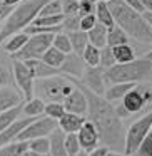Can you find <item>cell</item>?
Listing matches in <instances>:
<instances>
[{
    "label": "cell",
    "instance_id": "obj_11",
    "mask_svg": "<svg viewBox=\"0 0 152 156\" xmlns=\"http://www.w3.org/2000/svg\"><path fill=\"white\" fill-rule=\"evenodd\" d=\"M89 91H92L97 96L105 94V79H104V69L102 67H87L82 76V79H79Z\"/></svg>",
    "mask_w": 152,
    "mask_h": 156
},
{
    "label": "cell",
    "instance_id": "obj_55",
    "mask_svg": "<svg viewBox=\"0 0 152 156\" xmlns=\"http://www.w3.org/2000/svg\"><path fill=\"white\" fill-rule=\"evenodd\" d=\"M2 25H4V24H0V30H2Z\"/></svg>",
    "mask_w": 152,
    "mask_h": 156
},
{
    "label": "cell",
    "instance_id": "obj_14",
    "mask_svg": "<svg viewBox=\"0 0 152 156\" xmlns=\"http://www.w3.org/2000/svg\"><path fill=\"white\" fill-rule=\"evenodd\" d=\"M85 69H87V64L84 62L82 55L72 52V54L65 55V61H64V64H62V67H60V72H62V76H67V77L82 79Z\"/></svg>",
    "mask_w": 152,
    "mask_h": 156
},
{
    "label": "cell",
    "instance_id": "obj_20",
    "mask_svg": "<svg viewBox=\"0 0 152 156\" xmlns=\"http://www.w3.org/2000/svg\"><path fill=\"white\" fill-rule=\"evenodd\" d=\"M50 156H69L65 149V133L57 128L50 136Z\"/></svg>",
    "mask_w": 152,
    "mask_h": 156
},
{
    "label": "cell",
    "instance_id": "obj_10",
    "mask_svg": "<svg viewBox=\"0 0 152 156\" xmlns=\"http://www.w3.org/2000/svg\"><path fill=\"white\" fill-rule=\"evenodd\" d=\"M120 102L124 104V108L127 109L130 114L132 112H137V111H142V109L147 108L152 102V87L147 84L135 86Z\"/></svg>",
    "mask_w": 152,
    "mask_h": 156
},
{
    "label": "cell",
    "instance_id": "obj_39",
    "mask_svg": "<svg viewBox=\"0 0 152 156\" xmlns=\"http://www.w3.org/2000/svg\"><path fill=\"white\" fill-rule=\"evenodd\" d=\"M62 30H64L65 34L80 30V17H79V15H75V17H65L64 24H62Z\"/></svg>",
    "mask_w": 152,
    "mask_h": 156
},
{
    "label": "cell",
    "instance_id": "obj_47",
    "mask_svg": "<svg viewBox=\"0 0 152 156\" xmlns=\"http://www.w3.org/2000/svg\"><path fill=\"white\" fill-rule=\"evenodd\" d=\"M114 108H115V112H117V116H119V118H120V119L127 118V116L130 114V112H129L127 109L124 108V104H122V102H119V104H115Z\"/></svg>",
    "mask_w": 152,
    "mask_h": 156
},
{
    "label": "cell",
    "instance_id": "obj_33",
    "mask_svg": "<svg viewBox=\"0 0 152 156\" xmlns=\"http://www.w3.org/2000/svg\"><path fill=\"white\" fill-rule=\"evenodd\" d=\"M54 45L55 49H59L60 52H64L65 55L67 54H72L74 52V49H72V44H70V39H69V35L65 34V32H59V34H55L54 37Z\"/></svg>",
    "mask_w": 152,
    "mask_h": 156
},
{
    "label": "cell",
    "instance_id": "obj_35",
    "mask_svg": "<svg viewBox=\"0 0 152 156\" xmlns=\"http://www.w3.org/2000/svg\"><path fill=\"white\" fill-rule=\"evenodd\" d=\"M54 15H64V9H62L60 0H52L50 4H47L42 9L39 17H54Z\"/></svg>",
    "mask_w": 152,
    "mask_h": 156
},
{
    "label": "cell",
    "instance_id": "obj_52",
    "mask_svg": "<svg viewBox=\"0 0 152 156\" xmlns=\"http://www.w3.org/2000/svg\"><path fill=\"white\" fill-rule=\"evenodd\" d=\"M107 156H127L125 153H119V151H110Z\"/></svg>",
    "mask_w": 152,
    "mask_h": 156
},
{
    "label": "cell",
    "instance_id": "obj_13",
    "mask_svg": "<svg viewBox=\"0 0 152 156\" xmlns=\"http://www.w3.org/2000/svg\"><path fill=\"white\" fill-rule=\"evenodd\" d=\"M77 136H79V143H80L82 151H85V153H90V151H94L97 146H100V136H99V131L89 119L80 128V131L77 133Z\"/></svg>",
    "mask_w": 152,
    "mask_h": 156
},
{
    "label": "cell",
    "instance_id": "obj_26",
    "mask_svg": "<svg viewBox=\"0 0 152 156\" xmlns=\"http://www.w3.org/2000/svg\"><path fill=\"white\" fill-rule=\"evenodd\" d=\"M24 114L25 118H40L42 114H45V102L39 98L27 101L24 104Z\"/></svg>",
    "mask_w": 152,
    "mask_h": 156
},
{
    "label": "cell",
    "instance_id": "obj_54",
    "mask_svg": "<svg viewBox=\"0 0 152 156\" xmlns=\"http://www.w3.org/2000/svg\"><path fill=\"white\" fill-rule=\"evenodd\" d=\"M77 156H89V153H85V151H80Z\"/></svg>",
    "mask_w": 152,
    "mask_h": 156
},
{
    "label": "cell",
    "instance_id": "obj_48",
    "mask_svg": "<svg viewBox=\"0 0 152 156\" xmlns=\"http://www.w3.org/2000/svg\"><path fill=\"white\" fill-rule=\"evenodd\" d=\"M139 2L145 9V12H152V0H139Z\"/></svg>",
    "mask_w": 152,
    "mask_h": 156
},
{
    "label": "cell",
    "instance_id": "obj_57",
    "mask_svg": "<svg viewBox=\"0 0 152 156\" xmlns=\"http://www.w3.org/2000/svg\"><path fill=\"white\" fill-rule=\"evenodd\" d=\"M0 2H2V0H0Z\"/></svg>",
    "mask_w": 152,
    "mask_h": 156
},
{
    "label": "cell",
    "instance_id": "obj_16",
    "mask_svg": "<svg viewBox=\"0 0 152 156\" xmlns=\"http://www.w3.org/2000/svg\"><path fill=\"white\" fill-rule=\"evenodd\" d=\"M20 104H24V96H22V92H17L10 86L0 87V112L14 109Z\"/></svg>",
    "mask_w": 152,
    "mask_h": 156
},
{
    "label": "cell",
    "instance_id": "obj_6",
    "mask_svg": "<svg viewBox=\"0 0 152 156\" xmlns=\"http://www.w3.org/2000/svg\"><path fill=\"white\" fill-rule=\"evenodd\" d=\"M152 129V109L144 114L140 119L134 121L127 129V134H125V149L124 153L127 156L137 154L139 148H140L142 141L145 139V136L150 133Z\"/></svg>",
    "mask_w": 152,
    "mask_h": 156
},
{
    "label": "cell",
    "instance_id": "obj_19",
    "mask_svg": "<svg viewBox=\"0 0 152 156\" xmlns=\"http://www.w3.org/2000/svg\"><path fill=\"white\" fill-rule=\"evenodd\" d=\"M135 82H124V84H110L107 89H105L104 98L107 99L109 102H120L132 89L135 87Z\"/></svg>",
    "mask_w": 152,
    "mask_h": 156
},
{
    "label": "cell",
    "instance_id": "obj_46",
    "mask_svg": "<svg viewBox=\"0 0 152 156\" xmlns=\"http://www.w3.org/2000/svg\"><path fill=\"white\" fill-rule=\"evenodd\" d=\"M122 2H124L125 5H129L130 9H134V10H137L139 14H144V12H145V9L142 7V4L139 2V0H122Z\"/></svg>",
    "mask_w": 152,
    "mask_h": 156
},
{
    "label": "cell",
    "instance_id": "obj_18",
    "mask_svg": "<svg viewBox=\"0 0 152 156\" xmlns=\"http://www.w3.org/2000/svg\"><path fill=\"white\" fill-rule=\"evenodd\" d=\"M27 67L30 69L32 76L35 77V81L39 79H45V77H52V76H60V69H54L50 66H47L42 59H32V61H25Z\"/></svg>",
    "mask_w": 152,
    "mask_h": 156
},
{
    "label": "cell",
    "instance_id": "obj_53",
    "mask_svg": "<svg viewBox=\"0 0 152 156\" xmlns=\"http://www.w3.org/2000/svg\"><path fill=\"white\" fill-rule=\"evenodd\" d=\"M92 2H94V4H100V2H104V4H109L110 0H92Z\"/></svg>",
    "mask_w": 152,
    "mask_h": 156
},
{
    "label": "cell",
    "instance_id": "obj_37",
    "mask_svg": "<svg viewBox=\"0 0 152 156\" xmlns=\"http://www.w3.org/2000/svg\"><path fill=\"white\" fill-rule=\"evenodd\" d=\"M117 64L115 62V57H114V52H112V47H104L100 51V67L104 69V71H107V69L114 67V66Z\"/></svg>",
    "mask_w": 152,
    "mask_h": 156
},
{
    "label": "cell",
    "instance_id": "obj_36",
    "mask_svg": "<svg viewBox=\"0 0 152 156\" xmlns=\"http://www.w3.org/2000/svg\"><path fill=\"white\" fill-rule=\"evenodd\" d=\"M65 149H67L69 156H77L82 151L77 134H65Z\"/></svg>",
    "mask_w": 152,
    "mask_h": 156
},
{
    "label": "cell",
    "instance_id": "obj_22",
    "mask_svg": "<svg viewBox=\"0 0 152 156\" xmlns=\"http://www.w3.org/2000/svg\"><path fill=\"white\" fill-rule=\"evenodd\" d=\"M89 34V44L95 45L99 49H104L107 47V34H109V29L102 24H97Z\"/></svg>",
    "mask_w": 152,
    "mask_h": 156
},
{
    "label": "cell",
    "instance_id": "obj_41",
    "mask_svg": "<svg viewBox=\"0 0 152 156\" xmlns=\"http://www.w3.org/2000/svg\"><path fill=\"white\" fill-rule=\"evenodd\" d=\"M137 156H152V131L145 136V139L142 141L140 148L137 151Z\"/></svg>",
    "mask_w": 152,
    "mask_h": 156
},
{
    "label": "cell",
    "instance_id": "obj_45",
    "mask_svg": "<svg viewBox=\"0 0 152 156\" xmlns=\"http://www.w3.org/2000/svg\"><path fill=\"white\" fill-rule=\"evenodd\" d=\"M110 151H112V149L109 148V146L100 144V146H97V148H95L94 151H90V153H89V156H107Z\"/></svg>",
    "mask_w": 152,
    "mask_h": 156
},
{
    "label": "cell",
    "instance_id": "obj_23",
    "mask_svg": "<svg viewBox=\"0 0 152 156\" xmlns=\"http://www.w3.org/2000/svg\"><path fill=\"white\" fill-rule=\"evenodd\" d=\"M20 112H24V104L17 106V108H14V109H8V111L0 112V133H4L5 129H8L14 122H17Z\"/></svg>",
    "mask_w": 152,
    "mask_h": 156
},
{
    "label": "cell",
    "instance_id": "obj_3",
    "mask_svg": "<svg viewBox=\"0 0 152 156\" xmlns=\"http://www.w3.org/2000/svg\"><path fill=\"white\" fill-rule=\"evenodd\" d=\"M52 0H24L22 4H19L10 14V17L4 22L2 30H0V45L4 44L8 37L24 32L29 25L34 24V20L40 15L42 9L47 4H50Z\"/></svg>",
    "mask_w": 152,
    "mask_h": 156
},
{
    "label": "cell",
    "instance_id": "obj_43",
    "mask_svg": "<svg viewBox=\"0 0 152 156\" xmlns=\"http://www.w3.org/2000/svg\"><path fill=\"white\" fill-rule=\"evenodd\" d=\"M12 84V74L7 67L0 66V87H7Z\"/></svg>",
    "mask_w": 152,
    "mask_h": 156
},
{
    "label": "cell",
    "instance_id": "obj_25",
    "mask_svg": "<svg viewBox=\"0 0 152 156\" xmlns=\"http://www.w3.org/2000/svg\"><path fill=\"white\" fill-rule=\"evenodd\" d=\"M67 35H69V39H70L74 52L79 55H82L85 51V47L89 45V34L87 32H82V30H77V32H70V34H67Z\"/></svg>",
    "mask_w": 152,
    "mask_h": 156
},
{
    "label": "cell",
    "instance_id": "obj_7",
    "mask_svg": "<svg viewBox=\"0 0 152 156\" xmlns=\"http://www.w3.org/2000/svg\"><path fill=\"white\" fill-rule=\"evenodd\" d=\"M55 34H39V35H30L29 42L24 45L20 52L10 55L12 61H32V59H42L44 54L52 47L54 44Z\"/></svg>",
    "mask_w": 152,
    "mask_h": 156
},
{
    "label": "cell",
    "instance_id": "obj_2",
    "mask_svg": "<svg viewBox=\"0 0 152 156\" xmlns=\"http://www.w3.org/2000/svg\"><path fill=\"white\" fill-rule=\"evenodd\" d=\"M109 9L114 15L115 25H119L129 37H134L142 44L152 45V29L145 22L144 15L125 5L122 0H110Z\"/></svg>",
    "mask_w": 152,
    "mask_h": 156
},
{
    "label": "cell",
    "instance_id": "obj_15",
    "mask_svg": "<svg viewBox=\"0 0 152 156\" xmlns=\"http://www.w3.org/2000/svg\"><path fill=\"white\" fill-rule=\"evenodd\" d=\"M37 118H24V119H19L17 122L10 126L8 129H5L4 133H0V148H4V146L10 144V143H15L17 141V136L27 128L30 122H34Z\"/></svg>",
    "mask_w": 152,
    "mask_h": 156
},
{
    "label": "cell",
    "instance_id": "obj_29",
    "mask_svg": "<svg viewBox=\"0 0 152 156\" xmlns=\"http://www.w3.org/2000/svg\"><path fill=\"white\" fill-rule=\"evenodd\" d=\"M42 61H44L47 66L54 67V69H60L62 64H64V61H65V54H64V52H60L59 49H55L54 45H52V47L44 54Z\"/></svg>",
    "mask_w": 152,
    "mask_h": 156
},
{
    "label": "cell",
    "instance_id": "obj_49",
    "mask_svg": "<svg viewBox=\"0 0 152 156\" xmlns=\"http://www.w3.org/2000/svg\"><path fill=\"white\" fill-rule=\"evenodd\" d=\"M144 19H145V22H147L149 25H150V29H152V12H144Z\"/></svg>",
    "mask_w": 152,
    "mask_h": 156
},
{
    "label": "cell",
    "instance_id": "obj_27",
    "mask_svg": "<svg viewBox=\"0 0 152 156\" xmlns=\"http://www.w3.org/2000/svg\"><path fill=\"white\" fill-rule=\"evenodd\" d=\"M112 52H114V57H115V62H117V64H129V62L135 61V51L129 44L114 47Z\"/></svg>",
    "mask_w": 152,
    "mask_h": 156
},
{
    "label": "cell",
    "instance_id": "obj_21",
    "mask_svg": "<svg viewBox=\"0 0 152 156\" xmlns=\"http://www.w3.org/2000/svg\"><path fill=\"white\" fill-rule=\"evenodd\" d=\"M29 39H30V35H27L25 32H19V34L8 37L7 41L2 44V47H4L5 52L14 55V54H17V52H20L22 49H24V45L29 42Z\"/></svg>",
    "mask_w": 152,
    "mask_h": 156
},
{
    "label": "cell",
    "instance_id": "obj_50",
    "mask_svg": "<svg viewBox=\"0 0 152 156\" xmlns=\"http://www.w3.org/2000/svg\"><path fill=\"white\" fill-rule=\"evenodd\" d=\"M24 156H40V154H39V153H35V151H32V149H27Z\"/></svg>",
    "mask_w": 152,
    "mask_h": 156
},
{
    "label": "cell",
    "instance_id": "obj_17",
    "mask_svg": "<svg viewBox=\"0 0 152 156\" xmlns=\"http://www.w3.org/2000/svg\"><path fill=\"white\" fill-rule=\"evenodd\" d=\"M87 118L85 116H79L74 112H65L60 119H59V128L65 133V134H77L80 128L85 124Z\"/></svg>",
    "mask_w": 152,
    "mask_h": 156
},
{
    "label": "cell",
    "instance_id": "obj_32",
    "mask_svg": "<svg viewBox=\"0 0 152 156\" xmlns=\"http://www.w3.org/2000/svg\"><path fill=\"white\" fill-rule=\"evenodd\" d=\"M29 149L39 153L40 156L50 154V138H37L29 141Z\"/></svg>",
    "mask_w": 152,
    "mask_h": 156
},
{
    "label": "cell",
    "instance_id": "obj_9",
    "mask_svg": "<svg viewBox=\"0 0 152 156\" xmlns=\"http://www.w3.org/2000/svg\"><path fill=\"white\" fill-rule=\"evenodd\" d=\"M12 72L17 87L20 89L25 101H32L35 98V77L32 76L30 69L22 61H12Z\"/></svg>",
    "mask_w": 152,
    "mask_h": 156
},
{
    "label": "cell",
    "instance_id": "obj_1",
    "mask_svg": "<svg viewBox=\"0 0 152 156\" xmlns=\"http://www.w3.org/2000/svg\"><path fill=\"white\" fill-rule=\"evenodd\" d=\"M69 81L74 86H77L79 89H82V92L87 98V102H89L87 119L97 128L99 136H100V144L109 146L112 151L124 153L127 131L124 128L122 119L115 112L114 104L109 102L104 96H97L92 91H89L79 79L69 77Z\"/></svg>",
    "mask_w": 152,
    "mask_h": 156
},
{
    "label": "cell",
    "instance_id": "obj_28",
    "mask_svg": "<svg viewBox=\"0 0 152 156\" xmlns=\"http://www.w3.org/2000/svg\"><path fill=\"white\" fill-rule=\"evenodd\" d=\"M95 17H97L99 24L105 25L107 29H112L115 25L114 22V15H112L110 9H109V4H104V2H100V4H97V10H95Z\"/></svg>",
    "mask_w": 152,
    "mask_h": 156
},
{
    "label": "cell",
    "instance_id": "obj_31",
    "mask_svg": "<svg viewBox=\"0 0 152 156\" xmlns=\"http://www.w3.org/2000/svg\"><path fill=\"white\" fill-rule=\"evenodd\" d=\"M27 149H29V143L15 141L4 146V148H0V156H24Z\"/></svg>",
    "mask_w": 152,
    "mask_h": 156
},
{
    "label": "cell",
    "instance_id": "obj_40",
    "mask_svg": "<svg viewBox=\"0 0 152 156\" xmlns=\"http://www.w3.org/2000/svg\"><path fill=\"white\" fill-rule=\"evenodd\" d=\"M95 10H97V4H94L92 0H80V5H79V17L95 15Z\"/></svg>",
    "mask_w": 152,
    "mask_h": 156
},
{
    "label": "cell",
    "instance_id": "obj_38",
    "mask_svg": "<svg viewBox=\"0 0 152 156\" xmlns=\"http://www.w3.org/2000/svg\"><path fill=\"white\" fill-rule=\"evenodd\" d=\"M60 2H62V9H64L65 17H75V15H79L80 0H60Z\"/></svg>",
    "mask_w": 152,
    "mask_h": 156
},
{
    "label": "cell",
    "instance_id": "obj_4",
    "mask_svg": "<svg viewBox=\"0 0 152 156\" xmlns=\"http://www.w3.org/2000/svg\"><path fill=\"white\" fill-rule=\"evenodd\" d=\"M105 84H124V82H147L152 79V64L144 57L135 59L129 64H115L114 67L104 71Z\"/></svg>",
    "mask_w": 152,
    "mask_h": 156
},
{
    "label": "cell",
    "instance_id": "obj_44",
    "mask_svg": "<svg viewBox=\"0 0 152 156\" xmlns=\"http://www.w3.org/2000/svg\"><path fill=\"white\" fill-rule=\"evenodd\" d=\"M14 9L15 7H10V5H5L4 2H0V24H4V22L10 17V14L14 12Z\"/></svg>",
    "mask_w": 152,
    "mask_h": 156
},
{
    "label": "cell",
    "instance_id": "obj_8",
    "mask_svg": "<svg viewBox=\"0 0 152 156\" xmlns=\"http://www.w3.org/2000/svg\"><path fill=\"white\" fill-rule=\"evenodd\" d=\"M57 128H59V121H55V119L47 118V116L37 118L34 122H30V124L17 136V141L29 143V141L37 139V138H49Z\"/></svg>",
    "mask_w": 152,
    "mask_h": 156
},
{
    "label": "cell",
    "instance_id": "obj_5",
    "mask_svg": "<svg viewBox=\"0 0 152 156\" xmlns=\"http://www.w3.org/2000/svg\"><path fill=\"white\" fill-rule=\"evenodd\" d=\"M75 89L67 76H52V77L35 81V98L47 102H64V99Z\"/></svg>",
    "mask_w": 152,
    "mask_h": 156
},
{
    "label": "cell",
    "instance_id": "obj_34",
    "mask_svg": "<svg viewBox=\"0 0 152 156\" xmlns=\"http://www.w3.org/2000/svg\"><path fill=\"white\" fill-rule=\"evenodd\" d=\"M65 112L67 111H65L62 102H47V104H45V116H47V118H52V119H55V121H59Z\"/></svg>",
    "mask_w": 152,
    "mask_h": 156
},
{
    "label": "cell",
    "instance_id": "obj_56",
    "mask_svg": "<svg viewBox=\"0 0 152 156\" xmlns=\"http://www.w3.org/2000/svg\"><path fill=\"white\" fill-rule=\"evenodd\" d=\"M47 156H50V154H47Z\"/></svg>",
    "mask_w": 152,
    "mask_h": 156
},
{
    "label": "cell",
    "instance_id": "obj_24",
    "mask_svg": "<svg viewBox=\"0 0 152 156\" xmlns=\"http://www.w3.org/2000/svg\"><path fill=\"white\" fill-rule=\"evenodd\" d=\"M129 44V35L122 30L119 25H114L112 29H109L107 34V45L109 47H119V45H125Z\"/></svg>",
    "mask_w": 152,
    "mask_h": 156
},
{
    "label": "cell",
    "instance_id": "obj_30",
    "mask_svg": "<svg viewBox=\"0 0 152 156\" xmlns=\"http://www.w3.org/2000/svg\"><path fill=\"white\" fill-rule=\"evenodd\" d=\"M100 51L102 49L95 47V45L89 44L87 47H85L84 54H82V59H84V62L87 64V67H99L100 66Z\"/></svg>",
    "mask_w": 152,
    "mask_h": 156
},
{
    "label": "cell",
    "instance_id": "obj_12",
    "mask_svg": "<svg viewBox=\"0 0 152 156\" xmlns=\"http://www.w3.org/2000/svg\"><path fill=\"white\" fill-rule=\"evenodd\" d=\"M64 108L67 112H74V114H79V116H85L87 118V112H89V102H87V98L85 94L82 92V89H79L75 86V89L64 99Z\"/></svg>",
    "mask_w": 152,
    "mask_h": 156
},
{
    "label": "cell",
    "instance_id": "obj_42",
    "mask_svg": "<svg viewBox=\"0 0 152 156\" xmlns=\"http://www.w3.org/2000/svg\"><path fill=\"white\" fill-rule=\"evenodd\" d=\"M99 24L95 15H87V17H80V30L82 32H90L95 25Z\"/></svg>",
    "mask_w": 152,
    "mask_h": 156
},
{
    "label": "cell",
    "instance_id": "obj_51",
    "mask_svg": "<svg viewBox=\"0 0 152 156\" xmlns=\"http://www.w3.org/2000/svg\"><path fill=\"white\" fill-rule=\"evenodd\" d=\"M144 59H145V61H149V62L152 64V51H149L147 54H144Z\"/></svg>",
    "mask_w": 152,
    "mask_h": 156
}]
</instances>
